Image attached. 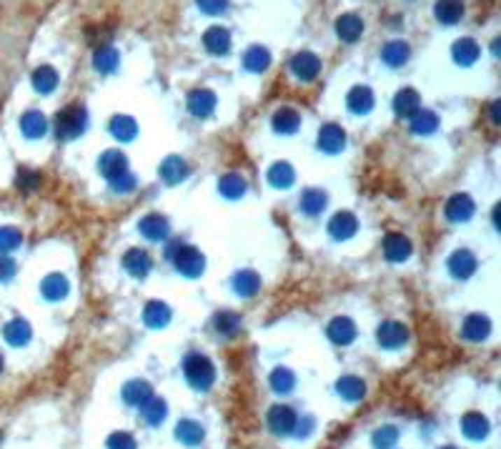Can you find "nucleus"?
Listing matches in <instances>:
<instances>
[{
    "mask_svg": "<svg viewBox=\"0 0 501 449\" xmlns=\"http://www.w3.org/2000/svg\"><path fill=\"white\" fill-rule=\"evenodd\" d=\"M55 136L60 138V141H73V138H78L80 133L85 131V126H88V111H85L80 103H68L66 108H60L58 113H55Z\"/></svg>",
    "mask_w": 501,
    "mask_h": 449,
    "instance_id": "nucleus-1",
    "label": "nucleus"
},
{
    "mask_svg": "<svg viewBox=\"0 0 501 449\" xmlns=\"http://www.w3.org/2000/svg\"><path fill=\"white\" fill-rule=\"evenodd\" d=\"M168 258L174 261V266L181 271V274H183V276H191V279L201 276L203 269H206V258H203V254L198 251L196 246L174 244L171 249H168Z\"/></svg>",
    "mask_w": 501,
    "mask_h": 449,
    "instance_id": "nucleus-2",
    "label": "nucleus"
},
{
    "mask_svg": "<svg viewBox=\"0 0 501 449\" xmlns=\"http://www.w3.org/2000/svg\"><path fill=\"white\" fill-rule=\"evenodd\" d=\"M183 369L188 382H191L196 389H209L211 384H213V377H216L213 364H211L206 357H201V354H191V357L185 359Z\"/></svg>",
    "mask_w": 501,
    "mask_h": 449,
    "instance_id": "nucleus-3",
    "label": "nucleus"
},
{
    "mask_svg": "<svg viewBox=\"0 0 501 449\" xmlns=\"http://www.w3.org/2000/svg\"><path fill=\"white\" fill-rule=\"evenodd\" d=\"M288 68H291L296 78L309 83V81H313L321 73V60H318V55L309 53V50H301V53H296L288 60Z\"/></svg>",
    "mask_w": 501,
    "mask_h": 449,
    "instance_id": "nucleus-4",
    "label": "nucleus"
},
{
    "mask_svg": "<svg viewBox=\"0 0 501 449\" xmlns=\"http://www.w3.org/2000/svg\"><path fill=\"white\" fill-rule=\"evenodd\" d=\"M216 108V93L209 88H196L188 93V111L196 118H209Z\"/></svg>",
    "mask_w": 501,
    "mask_h": 449,
    "instance_id": "nucleus-5",
    "label": "nucleus"
},
{
    "mask_svg": "<svg viewBox=\"0 0 501 449\" xmlns=\"http://www.w3.org/2000/svg\"><path fill=\"white\" fill-rule=\"evenodd\" d=\"M98 168H101V174L106 176L108 181H113L115 176L128 171V158H125V153L120 148H111L98 158Z\"/></svg>",
    "mask_w": 501,
    "mask_h": 449,
    "instance_id": "nucleus-6",
    "label": "nucleus"
},
{
    "mask_svg": "<svg viewBox=\"0 0 501 449\" xmlns=\"http://www.w3.org/2000/svg\"><path fill=\"white\" fill-rule=\"evenodd\" d=\"M138 228H141V234L146 236L148 241H166L168 234H171V226H168V219L161 214H148L141 219V223H138Z\"/></svg>",
    "mask_w": 501,
    "mask_h": 449,
    "instance_id": "nucleus-7",
    "label": "nucleus"
},
{
    "mask_svg": "<svg viewBox=\"0 0 501 449\" xmlns=\"http://www.w3.org/2000/svg\"><path fill=\"white\" fill-rule=\"evenodd\" d=\"M449 271L453 279H469L477 271V256L469 249H459L449 256Z\"/></svg>",
    "mask_w": 501,
    "mask_h": 449,
    "instance_id": "nucleus-8",
    "label": "nucleus"
},
{
    "mask_svg": "<svg viewBox=\"0 0 501 449\" xmlns=\"http://www.w3.org/2000/svg\"><path fill=\"white\" fill-rule=\"evenodd\" d=\"M356 228H358V221L351 211H339V214L328 221V231H331V236H334L336 241L351 239V236L356 234Z\"/></svg>",
    "mask_w": 501,
    "mask_h": 449,
    "instance_id": "nucleus-9",
    "label": "nucleus"
},
{
    "mask_svg": "<svg viewBox=\"0 0 501 449\" xmlns=\"http://www.w3.org/2000/svg\"><path fill=\"white\" fill-rule=\"evenodd\" d=\"M344 146H346V133H344L341 126L326 123V126L318 131V148L321 151H326V153H339Z\"/></svg>",
    "mask_w": 501,
    "mask_h": 449,
    "instance_id": "nucleus-10",
    "label": "nucleus"
},
{
    "mask_svg": "<svg viewBox=\"0 0 501 449\" xmlns=\"http://www.w3.org/2000/svg\"><path fill=\"white\" fill-rule=\"evenodd\" d=\"M203 46L209 50L211 55H226L231 50V36H228V30L221 28V25H213L203 33Z\"/></svg>",
    "mask_w": 501,
    "mask_h": 449,
    "instance_id": "nucleus-11",
    "label": "nucleus"
},
{
    "mask_svg": "<svg viewBox=\"0 0 501 449\" xmlns=\"http://www.w3.org/2000/svg\"><path fill=\"white\" fill-rule=\"evenodd\" d=\"M376 339H379V344L386 349H396L401 347V344L409 339V331H406L404 324H396V322H386L379 326V331H376Z\"/></svg>",
    "mask_w": 501,
    "mask_h": 449,
    "instance_id": "nucleus-12",
    "label": "nucleus"
},
{
    "mask_svg": "<svg viewBox=\"0 0 501 449\" xmlns=\"http://www.w3.org/2000/svg\"><path fill=\"white\" fill-rule=\"evenodd\" d=\"M383 254H386L388 261L401 264V261H406V258L411 256V241L401 234H388L386 239H383Z\"/></svg>",
    "mask_w": 501,
    "mask_h": 449,
    "instance_id": "nucleus-13",
    "label": "nucleus"
},
{
    "mask_svg": "<svg viewBox=\"0 0 501 449\" xmlns=\"http://www.w3.org/2000/svg\"><path fill=\"white\" fill-rule=\"evenodd\" d=\"M474 216V201L466 193H456V196L449 198L446 204V219L453 223H461V221H469Z\"/></svg>",
    "mask_w": 501,
    "mask_h": 449,
    "instance_id": "nucleus-14",
    "label": "nucleus"
},
{
    "mask_svg": "<svg viewBox=\"0 0 501 449\" xmlns=\"http://www.w3.org/2000/svg\"><path fill=\"white\" fill-rule=\"evenodd\" d=\"M434 15L442 25H456L464 15V3L461 0H436Z\"/></svg>",
    "mask_w": 501,
    "mask_h": 449,
    "instance_id": "nucleus-15",
    "label": "nucleus"
},
{
    "mask_svg": "<svg viewBox=\"0 0 501 449\" xmlns=\"http://www.w3.org/2000/svg\"><path fill=\"white\" fill-rule=\"evenodd\" d=\"M336 33H339V38L344 43H356L361 38V33H364V20L353 15V13H346V15H341L336 20Z\"/></svg>",
    "mask_w": 501,
    "mask_h": 449,
    "instance_id": "nucleus-16",
    "label": "nucleus"
},
{
    "mask_svg": "<svg viewBox=\"0 0 501 449\" xmlns=\"http://www.w3.org/2000/svg\"><path fill=\"white\" fill-rule=\"evenodd\" d=\"M418 108H421V96H418L414 88H401L399 93H396V98H394L396 116H401V118H411Z\"/></svg>",
    "mask_w": 501,
    "mask_h": 449,
    "instance_id": "nucleus-17",
    "label": "nucleus"
},
{
    "mask_svg": "<svg viewBox=\"0 0 501 449\" xmlns=\"http://www.w3.org/2000/svg\"><path fill=\"white\" fill-rule=\"evenodd\" d=\"M123 266L131 276L143 279V276L150 271V256L143 251V249H131V251L123 254Z\"/></svg>",
    "mask_w": 501,
    "mask_h": 449,
    "instance_id": "nucleus-18",
    "label": "nucleus"
},
{
    "mask_svg": "<svg viewBox=\"0 0 501 449\" xmlns=\"http://www.w3.org/2000/svg\"><path fill=\"white\" fill-rule=\"evenodd\" d=\"M158 174H161L163 184L176 186V184H181V181L185 179V176H188V166H185L183 158H178V156H168L166 161L161 163V168H158Z\"/></svg>",
    "mask_w": 501,
    "mask_h": 449,
    "instance_id": "nucleus-19",
    "label": "nucleus"
},
{
    "mask_svg": "<svg viewBox=\"0 0 501 449\" xmlns=\"http://www.w3.org/2000/svg\"><path fill=\"white\" fill-rule=\"evenodd\" d=\"M269 424H271V429H274L276 434H288V431H293V427H296V412H293L291 407H283V404H278V407L271 409Z\"/></svg>",
    "mask_w": 501,
    "mask_h": 449,
    "instance_id": "nucleus-20",
    "label": "nucleus"
},
{
    "mask_svg": "<svg viewBox=\"0 0 501 449\" xmlns=\"http://www.w3.org/2000/svg\"><path fill=\"white\" fill-rule=\"evenodd\" d=\"M346 103L348 108H351V113L356 116L369 113L371 108H374V90H371L369 85H356V88H351V93H348Z\"/></svg>",
    "mask_w": 501,
    "mask_h": 449,
    "instance_id": "nucleus-21",
    "label": "nucleus"
},
{
    "mask_svg": "<svg viewBox=\"0 0 501 449\" xmlns=\"http://www.w3.org/2000/svg\"><path fill=\"white\" fill-rule=\"evenodd\" d=\"M20 131L25 138H41L48 131V120L41 111H25L23 118H20Z\"/></svg>",
    "mask_w": 501,
    "mask_h": 449,
    "instance_id": "nucleus-22",
    "label": "nucleus"
},
{
    "mask_svg": "<svg viewBox=\"0 0 501 449\" xmlns=\"http://www.w3.org/2000/svg\"><path fill=\"white\" fill-rule=\"evenodd\" d=\"M328 336H331V342L341 344V347H346V344L353 342V336H356V326H353L351 319L346 317H336L328 326Z\"/></svg>",
    "mask_w": 501,
    "mask_h": 449,
    "instance_id": "nucleus-23",
    "label": "nucleus"
},
{
    "mask_svg": "<svg viewBox=\"0 0 501 449\" xmlns=\"http://www.w3.org/2000/svg\"><path fill=\"white\" fill-rule=\"evenodd\" d=\"M451 53H453V60L459 63V66H474L479 60V46H477V41H472V38H459V41L453 43V48H451Z\"/></svg>",
    "mask_w": 501,
    "mask_h": 449,
    "instance_id": "nucleus-24",
    "label": "nucleus"
},
{
    "mask_svg": "<svg viewBox=\"0 0 501 449\" xmlns=\"http://www.w3.org/2000/svg\"><path fill=\"white\" fill-rule=\"evenodd\" d=\"M30 83L38 93H53L58 85V71L53 66H38L30 76Z\"/></svg>",
    "mask_w": 501,
    "mask_h": 449,
    "instance_id": "nucleus-25",
    "label": "nucleus"
},
{
    "mask_svg": "<svg viewBox=\"0 0 501 449\" xmlns=\"http://www.w3.org/2000/svg\"><path fill=\"white\" fill-rule=\"evenodd\" d=\"M276 133H296L301 126V116L293 111V108H278L271 118Z\"/></svg>",
    "mask_w": 501,
    "mask_h": 449,
    "instance_id": "nucleus-26",
    "label": "nucleus"
},
{
    "mask_svg": "<svg viewBox=\"0 0 501 449\" xmlns=\"http://www.w3.org/2000/svg\"><path fill=\"white\" fill-rule=\"evenodd\" d=\"M244 66L248 68L250 73H263L269 71L271 66V53L269 48H263V46H250L244 55Z\"/></svg>",
    "mask_w": 501,
    "mask_h": 449,
    "instance_id": "nucleus-27",
    "label": "nucleus"
},
{
    "mask_svg": "<svg viewBox=\"0 0 501 449\" xmlns=\"http://www.w3.org/2000/svg\"><path fill=\"white\" fill-rule=\"evenodd\" d=\"M41 291H43V296H45L48 301L66 299V293H68V279H66V276H60V274L45 276V279H43V284H41Z\"/></svg>",
    "mask_w": 501,
    "mask_h": 449,
    "instance_id": "nucleus-28",
    "label": "nucleus"
},
{
    "mask_svg": "<svg viewBox=\"0 0 501 449\" xmlns=\"http://www.w3.org/2000/svg\"><path fill=\"white\" fill-rule=\"evenodd\" d=\"M120 63V55L113 46H98L96 53H93V66L101 73H113Z\"/></svg>",
    "mask_w": 501,
    "mask_h": 449,
    "instance_id": "nucleus-29",
    "label": "nucleus"
},
{
    "mask_svg": "<svg viewBox=\"0 0 501 449\" xmlns=\"http://www.w3.org/2000/svg\"><path fill=\"white\" fill-rule=\"evenodd\" d=\"M464 336L466 339H472V342H481V339H486L491 331V324L486 317H481V314H472V317L464 322Z\"/></svg>",
    "mask_w": 501,
    "mask_h": 449,
    "instance_id": "nucleus-30",
    "label": "nucleus"
},
{
    "mask_svg": "<svg viewBox=\"0 0 501 449\" xmlns=\"http://www.w3.org/2000/svg\"><path fill=\"white\" fill-rule=\"evenodd\" d=\"M439 126V116L429 108H418L416 113L411 116V131L418 133V136H429V133L436 131Z\"/></svg>",
    "mask_w": 501,
    "mask_h": 449,
    "instance_id": "nucleus-31",
    "label": "nucleus"
},
{
    "mask_svg": "<svg viewBox=\"0 0 501 449\" xmlns=\"http://www.w3.org/2000/svg\"><path fill=\"white\" fill-rule=\"evenodd\" d=\"M233 289H236L239 296H253V293L261 289V279H258L256 271L244 269V271H239V274L233 276Z\"/></svg>",
    "mask_w": 501,
    "mask_h": 449,
    "instance_id": "nucleus-32",
    "label": "nucleus"
},
{
    "mask_svg": "<svg viewBox=\"0 0 501 449\" xmlns=\"http://www.w3.org/2000/svg\"><path fill=\"white\" fill-rule=\"evenodd\" d=\"M326 193L321 191V188H306L304 193H301V201H299V206H301V211L304 214H309V216H316V214H321L323 209H326Z\"/></svg>",
    "mask_w": 501,
    "mask_h": 449,
    "instance_id": "nucleus-33",
    "label": "nucleus"
},
{
    "mask_svg": "<svg viewBox=\"0 0 501 449\" xmlns=\"http://www.w3.org/2000/svg\"><path fill=\"white\" fill-rule=\"evenodd\" d=\"M409 55H411V50H409V46H406L404 41H391L386 48L381 50V60L391 68L404 66L406 60H409Z\"/></svg>",
    "mask_w": 501,
    "mask_h": 449,
    "instance_id": "nucleus-34",
    "label": "nucleus"
},
{
    "mask_svg": "<svg viewBox=\"0 0 501 449\" xmlns=\"http://www.w3.org/2000/svg\"><path fill=\"white\" fill-rule=\"evenodd\" d=\"M111 133H113L115 141H120V144H128V141H133L138 133V126L136 120L131 118V116H115L113 120H111Z\"/></svg>",
    "mask_w": 501,
    "mask_h": 449,
    "instance_id": "nucleus-35",
    "label": "nucleus"
},
{
    "mask_svg": "<svg viewBox=\"0 0 501 449\" xmlns=\"http://www.w3.org/2000/svg\"><path fill=\"white\" fill-rule=\"evenodd\" d=\"M143 319L148 326L161 329V326H166V324L171 322V309H168L163 301H148V306H146V312H143Z\"/></svg>",
    "mask_w": 501,
    "mask_h": 449,
    "instance_id": "nucleus-36",
    "label": "nucleus"
},
{
    "mask_svg": "<svg viewBox=\"0 0 501 449\" xmlns=\"http://www.w3.org/2000/svg\"><path fill=\"white\" fill-rule=\"evenodd\" d=\"M3 334H6V339L13 344V347H23V344L30 342V326H28V322H23V319H13V322H8Z\"/></svg>",
    "mask_w": 501,
    "mask_h": 449,
    "instance_id": "nucleus-37",
    "label": "nucleus"
},
{
    "mask_svg": "<svg viewBox=\"0 0 501 449\" xmlns=\"http://www.w3.org/2000/svg\"><path fill=\"white\" fill-rule=\"evenodd\" d=\"M218 191H221L226 198H231V201H236V198H241L246 193V179L239 174L221 176V181H218Z\"/></svg>",
    "mask_w": 501,
    "mask_h": 449,
    "instance_id": "nucleus-38",
    "label": "nucleus"
},
{
    "mask_svg": "<svg viewBox=\"0 0 501 449\" xmlns=\"http://www.w3.org/2000/svg\"><path fill=\"white\" fill-rule=\"evenodd\" d=\"M293 179H296V174H293V168L286 161H278L269 168V181L276 188H288L293 184Z\"/></svg>",
    "mask_w": 501,
    "mask_h": 449,
    "instance_id": "nucleus-39",
    "label": "nucleus"
},
{
    "mask_svg": "<svg viewBox=\"0 0 501 449\" xmlns=\"http://www.w3.org/2000/svg\"><path fill=\"white\" fill-rule=\"evenodd\" d=\"M461 427H464L466 437H472V439L486 437V431H489V422L484 420L481 414H477V412L466 414L464 420H461Z\"/></svg>",
    "mask_w": 501,
    "mask_h": 449,
    "instance_id": "nucleus-40",
    "label": "nucleus"
},
{
    "mask_svg": "<svg viewBox=\"0 0 501 449\" xmlns=\"http://www.w3.org/2000/svg\"><path fill=\"white\" fill-rule=\"evenodd\" d=\"M123 396H125V401H128V404H133V407H141V404H146V401L150 399V387L146 382H131L123 389Z\"/></svg>",
    "mask_w": 501,
    "mask_h": 449,
    "instance_id": "nucleus-41",
    "label": "nucleus"
},
{
    "mask_svg": "<svg viewBox=\"0 0 501 449\" xmlns=\"http://www.w3.org/2000/svg\"><path fill=\"white\" fill-rule=\"evenodd\" d=\"M176 437L181 439L183 444H188V447H193V444H198L203 439V427L196 424V422H181L178 429H176Z\"/></svg>",
    "mask_w": 501,
    "mask_h": 449,
    "instance_id": "nucleus-42",
    "label": "nucleus"
},
{
    "mask_svg": "<svg viewBox=\"0 0 501 449\" xmlns=\"http://www.w3.org/2000/svg\"><path fill=\"white\" fill-rule=\"evenodd\" d=\"M364 382L361 379H356V377H344L339 382V394L344 396V399H348V401H356V399H361L364 396Z\"/></svg>",
    "mask_w": 501,
    "mask_h": 449,
    "instance_id": "nucleus-43",
    "label": "nucleus"
},
{
    "mask_svg": "<svg viewBox=\"0 0 501 449\" xmlns=\"http://www.w3.org/2000/svg\"><path fill=\"white\" fill-rule=\"evenodd\" d=\"M23 244V234L15 226H0V254H8Z\"/></svg>",
    "mask_w": 501,
    "mask_h": 449,
    "instance_id": "nucleus-44",
    "label": "nucleus"
},
{
    "mask_svg": "<svg viewBox=\"0 0 501 449\" xmlns=\"http://www.w3.org/2000/svg\"><path fill=\"white\" fill-rule=\"evenodd\" d=\"M241 329V317L233 312H221L216 317V331H221L226 336H233Z\"/></svg>",
    "mask_w": 501,
    "mask_h": 449,
    "instance_id": "nucleus-45",
    "label": "nucleus"
},
{
    "mask_svg": "<svg viewBox=\"0 0 501 449\" xmlns=\"http://www.w3.org/2000/svg\"><path fill=\"white\" fill-rule=\"evenodd\" d=\"M141 412H143L148 424H158L166 417V404L161 399H148L146 404H141Z\"/></svg>",
    "mask_w": 501,
    "mask_h": 449,
    "instance_id": "nucleus-46",
    "label": "nucleus"
},
{
    "mask_svg": "<svg viewBox=\"0 0 501 449\" xmlns=\"http://www.w3.org/2000/svg\"><path fill=\"white\" fill-rule=\"evenodd\" d=\"M271 384H274L276 392H291L293 384H296V377H293V371H288L286 366H278V369L271 374Z\"/></svg>",
    "mask_w": 501,
    "mask_h": 449,
    "instance_id": "nucleus-47",
    "label": "nucleus"
},
{
    "mask_svg": "<svg viewBox=\"0 0 501 449\" xmlns=\"http://www.w3.org/2000/svg\"><path fill=\"white\" fill-rule=\"evenodd\" d=\"M38 186H41V176L36 174V171H30V168H20L18 174V188L25 193L36 191Z\"/></svg>",
    "mask_w": 501,
    "mask_h": 449,
    "instance_id": "nucleus-48",
    "label": "nucleus"
},
{
    "mask_svg": "<svg viewBox=\"0 0 501 449\" xmlns=\"http://www.w3.org/2000/svg\"><path fill=\"white\" fill-rule=\"evenodd\" d=\"M396 437H399V431H396L394 427H381V429L374 434V444L379 449H388V447H394Z\"/></svg>",
    "mask_w": 501,
    "mask_h": 449,
    "instance_id": "nucleus-49",
    "label": "nucleus"
},
{
    "mask_svg": "<svg viewBox=\"0 0 501 449\" xmlns=\"http://www.w3.org/2000/svg\"><path fill=\"white\" fill-rule=\"evenodd\" d=\"M111 186H113L115 193H131L133 188H136V176H133L131 171H125V174L115 176V179L111 181Z\"/></svg>",
    "mask_w": 501,
    "mask_h": 449,
    "instance_id": "nucleus-50",
    "label": "nucleus"
},
{
    "mask_svg": "<svg viewBox=\"0 0 501 449\" xmlns=\"http://www.w3.org/2000/svg\"><path fill=\"white\" fill-rule=\"evenodd\" d=\"M196 6L209 15H221L228 11V0H196Z\"/></svg>",
    "mask_w": 501,
    "mask_h": 449,
    "instance_id": "nucleus-51",
    "label": "nucleus"
},
{
    "mask_svg": "<svg viewBox=\"0 0 501 449\" xmlns=\"http://www.w3.org/2000/svg\"><path fill=\"white\" fill-rule=\"evenodd\" d=\"M108 447L111 449H136V442H133L131 434L118 431V434H113V437L108 439Z\"/></svg>",
    "mask_w": 501,
    "mask_h": 449,
    "instance_id": "nucleus-52",
    "label": "nucleus"
},
{
    "mask_svg": "<svg viewBox=\"0 0 501 449\" xmlns=\"http://www.w3.org/2000/svg\"><path fill=\"white\" fill-rule=\"evenodd\" d=\"M15 274V261L6 254H0V282H8Z\"/></svg>",
    "mask_w": 501,
    "mask_h": 449,
    "instance_id": "nucleus-53",
    "label": "nucleus"
},
{
    "mask_svg": "<svg viewBox=\"0 0 501 449\" xmlns=\"http://www.w3.org/2000/svg\"><path fill=\"white\" fill-rule=\"evenodd\" d=\"M496 111H499V101L491 103V118H494V123H499V113Z\"/></svg>",
    "mask_w": 501,
    "mask_h": 449,
    "instance_id": "nucleus-54",
    "label": "nucleus"
},
{
    "mask_svg": "<svg viewBox=\"0 0 501 449\" xmlns=\"http://www.w3.org/2000/svg\"><path fill=\"white\" fill-rule=\"evenodd\" d=\"M0 371H3V357H0Z\"/></svg>",
    "mask_w": 501,
    "mask_h": 449,
    "instance_id": "nucleus-55",
    "label": "nucleus"
},
{
    "mask_svg": "<svg viewBox=\"0 0 501 449\" xmlns=\"http://www.w3.org/2000/svg\"><path fill=\"white\" fill-rule=\"evenodd\" d=\"M444 449H453V447H444Z\"/></svg>",
    "mask_w": 501,
    "mask_h": 449,
    "instance_id": "nucleus-56",
    "label": "nucleus"
}]
</instances>
